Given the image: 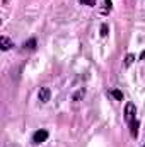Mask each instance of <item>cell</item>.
<instances>
[{
  "label": "cell",
  "instance_id": "12",
  "mask_svg": "<svg viewBox=\"0 0 145 147\" xmlns=\"http://www.w3.org/2000/svg\"><path fill=\"white\" fill-rule=\"evenodd\" d=\"M140 58H142V60H145V51L142 53V57H140Z\"/></svg>",
  "mask_w": 145,
  "mask_h": 147
},
{
  "label": "cell",
  "instance_id": "6",
  "mask_svg": "<svg viewBox=\"0 0 145 147\" xmlns=\"http://www.w3.org/2000/svg\"><path fill=\"white\" fill-rule=\"evenodd\" d=\"M34 46H36V39H29L24 43V50H34Z\"/></svg>",
  "mask_w": 145,
  "mask_h": 147
},
{
  "label": "cell",
  "instance_id": "10",
  "mask_svg": "<svg viewBox=\"0 0 145 147\" xmlns=\"http://www.w3.org/2000/svg\"><path fill=\"white\" fill-rule=\"evenodd\" d=\"M84 5H89V7H94L96 5V0H80Z\"/></svg>",
  "mask_w": 145,
  "mask_h": 147
},
{
  "label": "cell",
  "instance_id": "5",
  "mask_svg": "<svg viewBox=\"0 0 145 147\" xmlns=\"http://www.w3.org/2000/svg\"><path fill=\"white\" fill-rule=\"evenodd\" d=\"M130 134H132L133 139L138 135V120H135L133 123H130Z\"/></svg>",
  "mask_w": 145,
  "mask_h": 147
},
{
  "label": "cell",
  "instance_id": "11",
  "mask_svg": "<svg viewBox=\"0 0 145 147\" xmlns=\"http://www.w3.org/2000/svg\"><path fill=\"white\" fill-rule=\"evenodd\" d=\"M101 34H103V36H106V34H108V26H106V24L101 28Z\"/></svg>",
  "mask_w": 145,
  "mask_h": 147
},
{
  "label": "cell",
  "instance_id": "4",
  "mask_svg": "<svg viewBox=\"0 0 145 147\" xmlns=\"http://www.w3.org/2000/svg\"><path fill=\"white\" fill-rule=\"evenodd\" d=\"M10 46H14V43H12L9 38H7V36H2V38H0V48H2L3 51H7Z\"/></svg>",
  "mask_w": 145,
  "mask_h": 147
},
{
  "label": "cell",
  "instance_id": "3",
  "mask_svg": "<svg viewBox=\"0 0 145 147\" xmlns=\"http://www.w3.org/2000/svg\"><path fill=\"white\" fill-rule=\"evenodd\" d=\"M38 98H39L41 103H48L50 101V89L48 87H41L39 92H38Z\"/></svg>",
  "mask_w": 145,
  "mask_h": 147
},
{
  "label": "cell",
  "instance_id": "7",
  "mask_svg": "<svg viewBox=\"0 0 145 147\" xmlns=\"http://www.w3.org/2000/svg\"><path fill=\"white\" fill-rule=\"evenodd\" d=\"M111 94H113V96H114L116 99H119V101L123 99V92H121V91H118V89H114V91H113Z\"/></svg>",
  "mask_w": 145,
  "mask_h": 147
},
{
  "label": "cell",
  "instance_id": "2",
  "mask_svg": "<svg viewBox=\"0 0 145 147\" xmlns=\"http://www.w3.org/2000/svg\"><path fill=\"white\" fill-rule=\"evenodd\" d=\"M46 139H48V132L46 130H38L33 134V144H43V142H46Z\"/></svg>",
  "mask_w": 145,
  "mask_h": 147
},
{
  "label": "cell",
  "instance_id": "9",
  "mask_svg": "<svg viewBox=\"0 0 145 147\" xmlns=\"http://www.w3.org/2000/svg\"><path fill=\"white\" fill-rule=\"evenodd\" d=\"M84 94H85V91H84V89H80V91H79V92H77V94L73 96V99L77 101V99H80V98H84Z\"/></svg>",
  "mask_w": 145,
  "mask_h": 147
},
{
  "label": "cell",
  "instance_id": "13",
  "mask_svg": "<svg viewBox=\"0 0 145 147\" xmlns=\"http://www.w3.org/2000/svg\"><path fill=\"white\" fill-rule=\"evenodd\" d=\"M144 147H145V146H144Z\"/></svg>",
  "mask_w": 145,
  "mask_h": 147
},
{
  "label": "cell",
  "instance_id": "8",
  "mask_svg": "<svg viewBox=\"0 0 145 147\" xmlns=\"http://www.w3.org/2000/svg\"><path fill=\"white\" fill-rule=\"evenodd\" d=\"M133 60H135V57H133V55H128V57H126V60H125V65H126V67H128V65H132V63H133Z\"/></svg>",
  "mask_w": 145,
  "mask_h": 147
},
{
  "label": "cell",
  "instance_id": "1",
  "mask_svg": "<svg viewBox=\"0 0 145 147\" xmlns=\"http://www.w3.org/2000/svg\"><path fill=\"white\" fill-rule=\"evenodd\" d=\"M125 120H126L128 125L137 120V108H135L133 103H126V106H125Z\"/></svg>",
  "mask_w": 145,
  "mask_h": 147
}]
</instances>
